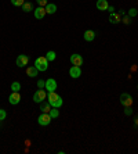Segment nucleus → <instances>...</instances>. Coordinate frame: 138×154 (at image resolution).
Returning <instances> with one entry per match:
<instances>
[{
  "mask_svg": "<svg viewBox=\"0 0 138 154\" xmlns=\"http://www.w3.org/2000/svg\"><path fill=\"white\" fill-rule=\"evenodd\" d=\"M37 122H39V125H42V126H47V125H50V122H51V117H50L48 112H42V114L37 117Z\"/></svg>",
  "mask_w": 138,
  "mask_h": 154,
  "instance_id": "nucleus-4",
  "label": "nucleus"
},
{
  "mask_svg": "<svg viewBox=\"0 0 138 154\" xmlns=\"http://www.w3.org/2000/svg\"><path fill=\"white\" fill-rule=\"evenodd\" d=\"M29 63V57L28 56H25V54H19L17 57V60H15V64H17V67H26Z\"/></svg>",
  "mask_w": 138,
  "mask_h": 154,
  "instance_id": "nucleus-8",
  "label": "nucleus"
},
{
  "mask_svg": "<svg viewBox=\"0 0 138 154\" xmlns=\"http://www.w3.org/2000/svg\"><path fill=\"white\" fill-rule=\"evenodd\" d=\"M46 11H47V14H54V13L57 11V6L54 3H48L46 6Z\"/></svg>",
  "mask_w": 138,
  "mask_h": 154,
  "instance_id": "nucleus-18",
  "label": "nucleus"
},
{
  "mask_svg": "<svg viewBox=\"0 0 138 154\" xmlns=\"http://www.w3.org/2000/svg\"><path fill=\"white\" fill-rule=\"evenodd\" d=\"M57 88H58L57 81H55L54 78H50V79H47V81H46L44 89H47V93H48V92H55V90H57Z\"/></svg>",
  "mask_w": 138,
  "mask_h": 154,
  "instance_id": "nucleus-6",
  "label": "nucleus"
},
{
  "mask_svg": "<svg viewBox=\"0 0 138 154\" xmlns=\"http://www.w3.org/2000/svg\"><path fill=\"white\" fill-rule=\"evenodd\" d=\"M33 14H35V18L36 20H43L44 18V15L47 14L46 11V7H36V10H33Z\"/></svg>",
  "mask_w": 138,
  "mask_h": 154,
  "instance_id": "nucleus-9",
  "label": "nucleus"
},
{
  "mask_svg": "<svg viewBox=\"0 0 138 154\" xmlns=\"http://www.w3.org/2000/svg\"><path fill=\"white\" fill-rule=\"evenodd\" d=\"M122 22H123V24H126V25H130V24H131V17H130V15H127V14H124L123 17H122Z\"/></svg>",
  "mask_w": 138,
  "mask_h": 154,
  "instance_id": "nucleus-22",
  "label": "nucleus"
},
{
  "mask_svg": "<svg viewBox=\"0 0 138 154\" xmlns=\"http://www.w3.org/2000/svg\"><path fill=\"white\" fill-rule=\"evenodd\" d=\"M35 67L37 68L39 72H44L48 68V60H47L46 56H40L35 60Z\"/></svg>",
  "mask_w": 138,
  "mask_h": 154,
  "instance_id": "nucleus-2",
  "label": "nucleus"
},
{
  "mask_svg": "<svg viewBox=\"0 0 138 154\" xmlns=\"http://www.w3.org/2000/svg\"><path fill=\"white\" fill-rule=\"evenodd\" d=\"M69 61H71L72 65H76V67H81V65H83V57L78 53L72 54L71 58H69Z\"/></svg>",
  "mask_w": 138,
  "mask_h": 154,
  "instance_id": "nucleus-7",
  "label": "nucleus"
},
{
  "mask_svg": "<svg viewBox=\"0 0 138 154\" xmlns=\"http://www.w3.org/2000/svg\"><path fill=\"white\" fill-rule=\"evenodd\" d=\"M44 85H46V81H43V79L37 81V88H39V89H44Z\"/></svg>",
  "mask_w": 138,
  "mask_h": 154,
  "instance_id": "nucleus-26",
  "label": "nucleus"
},
{
  "mask_svg": "<svg viewBox=\"0 0 138 154\" xmlns=\"http://www.w3.org/2000/svg\"><path fill=\"white\" fill-rule=\"evenodd\" d=\"M36 3L39 4L40 7H46L47 4H48V3H47V0H36Z\"/></svg>",
  "mask_w": 138,
  "mask_h": 154,
  "instance_id": "nucleus-27",
  "label": "nucleus"
},
{
  "mask_svg": "<svg viewBox=\"0 0 138 154\" xmlns=\"http://www.w3.org/2000/svg\"><path fill=\"white\" fill-rule=\"evenodd\" d=\"M83 36H84L86 42H92V40L95 39V32H94V31H91V29H89V31H86Z\"/></svg>",
  "mask_w": 138,
  "mask_h": 154,
  "instance_id": "nucleus-14",
  "label": "nucleus"
},
{
  "mask_svg": "<svg viewBox=\"0 0 138 154\" xmlns=\"http://www.w3.org/2000/svg\"><path fill=\"white\" fill-rule=\"evenodd\" d=\"M69 75H71V78H73V79L80 78V75H81V68H80V67H76V65L71 67V68H69Z\"/></svg>",
  "mask_w": 138,
  "mask_h": 154,
  "instance_id": "nucleus-10",
  "label": "nucleus"
},
{
  "mask_svg": "<svg viewBox=\"0 0 138 154\" xmlns=\"http://www.w3.org/2000/svg\"><path fill=\"white\" fill-rule=\"evenodd\" d=\"M35 8H33V4L31 3V2H25L24 4H22V11L24 13H31V11H33Z\"/></svg>",
  "mask_w": 138,
  "mask_h": 154,
  "instance_id": "nucleus-17",
  "label": "nucleus"
},
{
  "mask_svg": "<svg viewBox=\"0 0 138 154\" xmlns=\"http://www.w3.org/2000/svg\"><path fill=\"white\" fill-rule=\"evenodd\" d=\"M51 104L48 103V101H43V103H40V111L43 112H50L51 111Z\"/></svg>",
  "mask_w": 138,
  "mask_h": 154,
  "instance_id": "nucleus-16",
  "label": "nucleus"
},
{
  "mask_svg": "<svg viewBox=\"0 0 138 154\" xmlns=\"http://www.w3.org/2000/svg\"><path fill=\"white\" fill-rule=\"evenodd\" d=\"M108 11H109L110 14H112V13H116V11H115V7H112V6H109V7H108Z\"/></svg>",
  "mask_w": 138,
  "mask_h": 154,
  "instance_id": "nucleus-29",
  "label": "nucleus"
},
{
  "mask_svg": "<svg viewBox=\"0 0 138 154\" xmlns=\"http://www.w3.org/2000/svg\"><path fill=\"white\" fill-rule=\"evenodd\" d=\"M37 74H39V71H37V68H36L35 65H33V67H28V68H26V75H28L29 78H36V76H37Z\"/></svg>",
  "mask_w": 138,
  "mask_h": 154,
  "instance_id": "nucleus-15",
  "label": "nucleus"
},
{
  "mask_svg": "<svg viewBox=\"0 0 138 154\" xmlns=\"http://www.w3.org/2000/svg\"><path fill=\"white\" fill-rule=\"evenodd\" d=\"M8 101H10V104H13V106L19 103V101H21V94H19V92H13V93L8 96Z\"/></svg>",
  "mask_w": 138,
  "mask_h": 154,
  "instance_id": "nucleus-11",
  "label": "nucleus"
},
{
  "mask_svg": "<svg viewBox=\"0 0 138 154\" xmlns=\"http://www.w3.org/2000/svg\"><path fill=\"white\" fill-rule=\"evenodd\" d=\"M120 104L123 107H131L133 106V97L128 93H122L120 94Z\"/></svg>",
  "mask_w": 138,
  "mask_h": 154,
  "instance_id": "nucleus-5",
  "label": "nucleus"
},
{
  "mask_svg": "<svg viewBox=\"0 0 138 154\" xmlns=\"http://www.w3.org/2000/svg\"><path fill=\"white\" fill-rule=\"evenodd\" d=\"M109 22L110 24H119V22H122V15L119 14V13H112V14H109Z\"/></svg>",
  "mask_w": 138,
  "mask_h": 154,
  "instance_id": "nucleus-12",
  "label": "nucleus"
},
{
  "mask_svg": "<svg viewBox=\"0 0 138 154\" xmlns=\"http://www.w3.org/2000/svg\"><path fill=\"white\" fill-rule=\"evenodd\" d=\"M11 90H13V92H19V90H21V83L17 82V81L13 82L11 83Z\"/></svg>",
  "mask_w": 138,
  "mask_h": 154,
  "instance_id": "nucleus-20",
  "label": "nucleus"
},
{
  "mask_svg": "<svg viewBox=\"0 0 138 154\" xmlns=\"http://www.w3.org/2000/svg\"><path fill=\"white\" fill-rule=\"evenodd\" d=\"M25 3V0H11V4L15 7H22V4Z\"/></svg>",
  "mask_w": 138,
  "mask_h": 154,
  "instance_id": "nucleus-23",
  "label": "nucleus"
},
{
  "mask_svg": "<svg viewBox=\"0 0 138 154\" xmlns=\"http://www.w3.org/2000/svg\"><path fill=\"white\" fill-rule=\"evenodd\" d=\"M46 97H47V92L44 89H37L33 93V101L35 103H37V104H40V103H43V101L46 100Z\"/></svg>",
  "mask_w": 138,
  "mask_h": 154,
  "instance_id": "nucleus-3",
  "label": "nucleus"
},
{
  "mask_svg": "<svg viewBox=\"0 0 138 154\" xmlns=\"http://www.w3.org/2000/svg\"><path fill=\"white\" fill-rule=\"evenodd\" d=\"M137 13H138V8H137Z\"/></svg>",
  "mask_w": 138,
  "mask_h": 154,
  "instance_id": "nucleus-32",
  "label": "nucleus"
},
{
  "mask_svg": "<svg viewBox=\"0 0 138 154\" xmlns=\"http://www.w3.org/2000/svg\"><path fill=\"white\" fill-rule=\"evenodd\" d=\"M137 14H138V13H137V8H130V10H128V14H127V15H130V17L133 18V17H135Z\"/></svg>",
  "mask_w": 138,
  "mask_h": 154,
  "instance_id": "nucleus-25",
  "label": "nucleus"
},
{
  "mask_svg": "<svg viewBox=\"0 0 138 154\" xmlns=\"http://www.w3.org/2000/svg\"><path fill=\"white\" fill-rule=\"evenodd\" d=\"M131 71H137V65H133V67H131Z\"/></svg>",
  "mask_w": 138,
  "mask_h": 154,
  "instance_id": "nucleus-31",
  "label": "nucleus"
},
{
  "mask_svg": "<svg viewBox=\"0 0 138 154\" xmlns=\"http://www.w3.org/2000/svg\"><path fill=\"white\" fill-rule=\"evenodd\" d=\"M134 125H137V126H138V114L135 115V118H134Z\"/></svg>",
  "mask_w": 138,
  "mask_h": 154,
  "instance_id": "nucleus-30",
  "label": "nucleus"
},
{
  "mask_svg": "<svg viewBox=\"0 0 138 154\" xmlns=\"http://www.w3.org/2000/svg\"><path fill=\"white\" fill-rule=\"evenodd\" d=\"M109 4H108V0H97V8L99 11H105L108 10Z\"/></svg>",
  "mask_w": 138,
  "mask_h": 154,
  "instance_id": "nucleus-13",
  "label": "nucleus"
},
{
  "mask_svg": "<svg viewBox=\"0 0 138 154\" xmlns=\"http://www.w3.org/2000/svg\"><path fill=\"white\" fill-rule=\"evenodd\" d=\"M6 117H7V112H6V110L0 108V121H4V119H6Z\"/></svg>",
  "mask_w": 138,
  "mask_h": 154,
  "instance_id": "nucleus-24",
  "label": "nucleus"
},
{
  "mask_svg": "<svg viewBox=\"0 0 138 154\" xmlns=\"http://www.w3.org/2000/svg\"><path fill=\"white\" fill-rule=\"evenodd\" d=\"M137 89H138V86H137Z\"/></svg>",
  "mask_w": 138,
  "mask_h": 154,
  "instance_id": "nucleus-33",
  "label": "nucleus"
},
{
  "mask_svg": "<svg viewBox=\"0 0 138 154\" xmlns=\"http://www.w3.org/2000/svg\"><path fill=\"white\" fill-rule=\"evenodd\" d=\"M47 100H48V103L51 104V107H55V108H60L61 106H62V97L60 96V94H57L55 92H48L47 93Z\"/></svg>",
  "mask_w": 138,
  "mask_h": 154,
  "instance_id": "nucleus-1",
  "label": "nucleus"
},
{
  "mask_svg": "<svg viewBox=\"0 0 138 154\" xmlns=\"http://www.w3.org/2000/svg\"><path fill=\"white\" fill-rule=\"evenodd\" d=\"M46 57H47V60H48V61H54V60H55V57H57V54H55V51L50 50V51H47Z\"/></svg>",
  "mask_w": 138,
  "mask_h": 154,
  "instance_id": "nucleus-21",
  "label": "nucleus"
},
{
  "mask_svg": "<svg viewBox=\"0 0 138 154\" xmlns=\"http://www.w3.org/2000/svg\"><path fill=\"white\" fill-rule=\"evenodd\" d=\"M48 114H50V117H51V119H54V118H58V115H60V111H58V108L53 107V108H51V111H50Z\"/></svg>",
  "mask_w": 138,
  "mask_h": 154,
  "instance_id": "nucleus-19",
  "label": "nucleus"
},
{
  "mask_svg": "<svg viewBox=\"0 0 138 154\" xmlns=\"http://www.w3.org/2000/svg\"><path fill=\"white\" fill-rule=\"evenodd\" d=\"M124 114L126 115H133V108L131 107H124Z\"/></svg>",
  "mask_w": 138,
  "mask_h": 154,
  "instance_id": "nucleus-28",
  "label": "nucleus"
}]
</instances>
